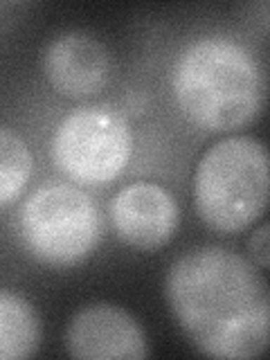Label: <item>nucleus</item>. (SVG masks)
Returning <instances> with one entry per match:
<instances>
[{
    "instance_id": "nucleus-1",
    "label": "nucleus",
    "mask_w": 270,
    "mask_h": 360,
    "mask_svg": "<svg viewBox=\"0 0 270 360\" xmlns=\"http://www.w3.org/2000/svg\"><path fill=\"white\" fill-rule=\"evenodd\" d=\"M165 295L200 354L248 360L270 349V286L250 259L219 245L194 248L169 268Z\"/></svg>"
},
{
    "instance_id": "nucleus-2",
    "label": "nucleus",
    "mask_w": 270,
    "mask_h": 360,
    "mask_svg": "<svg viewBox=\"0 0 270 360\" xmlns=\"http://www.w3.org/2000/svg\"><path fill=\"white\" fill-rule=\"evenodd\" d=\"M183 115L202 131L243 129L266 104V75L257 56L230 39H200L183 50L172 70Z\"/></svg>"
},
{
    "instance_id": "nucleus-3",
    "label": "nucleus",
    "mask_w": 270,
    "mask_h": 360,
    "mask_svg": "<svg viewBox=\"0 0 270 360\" xmlns=\"http://www.w3.org/2000/svg\"><path fill=\"white\" fill-rule=\"evenodd\" d=\"M194 202L214 232L250 228L270 205V149L248 135L210 146L196 167Z\"/></svg>"
},
{
    "instance_id": "nucleus-4",
    "label": "nucleus",
    "mask_w": 270,
    "mask_h": 360,
    "mask_svg": "<svg viewBox=\"0 0 270 360\" xmlns=\"http://www.w3.org/2000/svg\"><path fill=\"white\" fill-rule=\"evenodd\" d=\"M20 234L39 262L52 268H75L95 252L101 219L86 191L68 183L45 185L22 207Z\"/></svg>"
},
{
    "instance_id": "nucleus-5",
    "label": "nucleus",
    "mask_w": 270,
    "mask_h": 360,
    "mask_svg": "<svg viewBox=\"0 0 270 360\" xmlns=\"http://www.w3.org/2000/svg\"><path fill=\"white\" fill-rule=\"evenodd\" d=\"M133 153L129 122L104 106L65 115L52 135V160L77 185H110Z\"/></svg>"
},
{
    "instance_id": "nucleus-6",
    "label": "nucleus",
    "mask_w": 270,
    "mask_h": 360,
    "mask_svg": "<svg viewBox=\"0 0 270 360\" xmlns=\"http://www.w3.org/2000/svg\"><path fill=\"white\" fill-rule=\"evenodd\" d=\"M65 352L79 360H142L151 356L138 320L115 304H90L65 329Z\"/></svg>"
},
{
    "instance_id": "nucleus-7",
    "label": "nucleus",
    "mask_w": 270,
    "mask_h": 360,
    "mask_svg": "<svg viewBox=\"0 0 270 360\" xmlns=\"http://www.w3.org/2000/svg\"><path fill=\"white\" fill-rule=\"evenodd\" d=\"M110 221L124 243L151 252L172 241L178 228V205L165 187L133 183L122 187L112 198Z\"/></svg>"
},
{
    "instance_id": "nucleus-8",
    "label": "nucleus",
    "mask_w": 270,
    "mask_h": 360,
    "mask_svg": "<svg viewBox=\"0 0 270 360\" xmlns=\"http://www.w3.org/2000/svg\"><path fill=\"white\" fill-rule=\"evenodd\" d=\"M43 72L59 95L82 99L99 93L110 82L112 56L93 34L65 32L45 48Z\"/></svg>"
},
{
    "instance_id": "nucleus-9",
    "label": "nucleus",
    "mask_w": 270,
    "mask_h": 360,
    "mask_svg": "<svg viewBox=\"0 0 270 360\" xmlns=\"http://www.w3.org/2000/svg\"><path fill=\"white\" fill-rule=\"evenodd\" d=\"M41 345V322L27 300L0 292V358L25 360Z\"/></svg>"
},
{
    "instance_id": "nucleus-10",
    "label": "nucleus",
    "mask_w": 270,
    "mask_h": 360,
    "mask_svg": "<svg viewBox=\"0 0 270 360\" xmlns=\"http://www.w3.org/2000/svg\"><path fill=\"white\" fill-rule=\"evenodd\" d=\"M32 174L27 144L9 127L0 129V207L7 210L25 189Z\"/></svg>"
},
{
    "instance_id": "nucleus-11",
    "label": "nucleus",
    "mask_w": 270,
    "mask_h": 360,
    "mask_svg": "<svg viewBox=\"0 0 270 360\" xmlns=\"http://www.w3.org/2000/svg\"><path fill=\"white\" fill-rule=\"evenodd\" d=\"M248 257L257 268L270 270V223L257 228L248 239Z\"/></svg>"
}]
</instances>
